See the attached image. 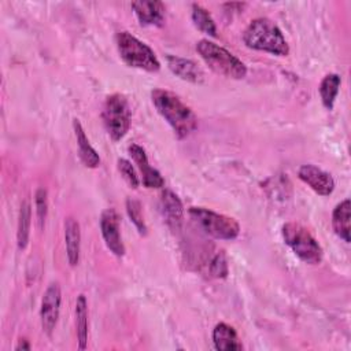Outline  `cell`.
Here are the masks:
<instances>
[{"mask_svg":"<svg viewBox=\"0 0 351 351\" xmlns=\"http://www.w3.org/2000/svg\"><path fill=\"white\" fill-rule=\"evenodd\" d=\"M151 99L156 111L171 126L178 138L189 136L196 129L197 118L195 112L176 93L166 89H154Z\"/></svg>","mask_w":351,"mask_h":351,"instance_id":"1","label":"cell"},{"mask_svg":"<svg viewBox=\"0 0 351 351\" xmlns=\"http://www.w3.org/2000/svg\"><path fill=\"white\" fill-rule=\"evenodd\" d=\"M243 41L251 49L271 55L287 56L289 53V47L281 29L269 18L251 21L243 33Z\"/></svg>","mask_w":351,"mask_h":351,"instance_id":"2","label":"cell"},{"mask_svg":"<svg viewBox=\"0 0 351 351\" xmlns=\"http://www.w3.org/2000/svg\"><path fill=\"white\" fill-rule=\"evenodd\" d=\"M196 51L199 52L204 63L217 74L233 80H241L247 74L245 64L228 49L215 44L214 41L206 38L200 40L196 44Z\"/></svg>","mask_w":351,"mask_h":351,"instance_id":"3","label":"cell"},{"mask_svg":"<svg viewBox=\"0 0 351 351\" xmlns=\"http://www.w3.org/2000/svg\"><path fill=\"white\" fill-rule=\"evenodd\" d=\"M117 48L121 59L134 69L155 73L160 69V62L155 52L145 43L130 34L129 32H119L115 36Z\"/></svg>","mask_w":351,"mask_h":351,"instance_id":"4","label":"cell"},{"mask_svg":"<svg viewBox=\"0 0 351 351\" xmlns=\"http://www.w3.org/2000/svg\"><path fill=\"white\" fill-rule=\"evenodd\" d=\"M285 244L293 254L307 265H318L322 261L324 251L315 237L300 223L287 222L281 228Z\"/></svg>","mask_w":351,"mask_h":351,"instance_id":"5","label":"cell"},{"mask_svg":"<svg viewBox=\"0 0 351 351\" xmlns=\"http://www.w3.org/2000/svg\"><path fill=\"white\" fill-rule=\"evenodd\" d=\"M189 217L206 234L218 240H234L240 233L239 222L228 215L204 207H191Z\"/></svg>","mask_w":351,"mask_h":351,"instance_id":"6","label":"cell"},{"mask_svg":"<svg viewBox=\"0 0 351 351\" xmlns=\"http://www.w3.org/2000/svg\"><path fill=\"white\" fill-rule=\"evenodd\" d=\"M101 119L110 138L112 141L122 140L130 128V107L128 99L121 93L107 96Z\"/></svg>","mask_w":351,"mask_h":351,"instance_id":"7","label":"cell"},{"mask_svg":"<svg viewBox=\"0 0 351 351\" xmlns=\"http://www.w3.org/2000/svg\"><path fill=\"white\" fill-rule=\"evenodd\" d=\"M60 303H62V291L58 282H51L45 289L41 300L40 308V321L43 332L47 336H52L60 313Z\"/></svg>","mask_w":351,"mask_h":351,"instance_id":"8","label":"cell"},{"mask_svg":"<svg viewBox=\"0 0 351 351\" xmlns=\"http://www.w3.org/2000/svg\"><path fill=\"white\" fill-rule=\"evenodd\" d=\"M100 230L107 248L115 256L125 255V245L121 237L119 217L114 208H107L100 215Z\"/></svg>","mask_w":351,"mask_h":351,"instance_id":"9","label":"cell"},{"mask_svg":"<svg viewBox=\"0 0 351 351\" xmlns=\"http://www.w3.org/2000/svg\"><path fill=\"white\" fill-rule=\"evenodd\" d=\"M299 178L307 184L315 193L321 196H329L335 189V180L333 177L324 171L322 169L317 167L315 165H303L298 170Z\"/></svg>","mask_w":351,"mask_h":351,"instance_id":"10","label":"cell"},{"mask_svg":"<svg viewBox=\"0 0 351 351\" xmlns=\"http://www.w3.org/2000/svg\"><path fill=\"white\" fill-rule=\"evenodd\" d=\"M128 151L141 173L143 185L145 188H162L165 185V180L162 174L149 165L144 148L138 144H130L128 147Z\"/></svg>","mask_w":351,"mask_h":351,"instance_id":"11","label":"cell"},{"mask_svg":"<svg viewBox=\"0 0 351 351\" xmlns=\"http://www.w3.org/2000/svg\"><path fill=\"white\" fill-rule=\"evenodd\" d=\"M166 63L174 75H177L178 78L186 82L202 84L206 80L204 71L202 70V67L191 59L176 56V55H166Z\"/></svg>","mask_w":351,"mask_h":351,"instance_id":"12","label":"cell"},{"mask_svg":"<svg viewBox=\"0 0 351 351\" xmlns=\"http://www.w3.org/2000/svg\"><path fill=\"white\" fill-rule=\"evenodd\" d=\"M132 8L143 26H160L165 21V5L158 0H137Z\"/></svg>","mask_w":351,"mask_h":351,"instance_id":"13","label":"cell"},{"mask_svg":"<svg viewBox=\"0 0 351 351\" xmlns=\"http://www.w3.org/2000/svg\"><path fill=\"white\" fill-rule=\"evenodd\" d=\"M159 207L166 223L173 229H178L184 217V207L180 197L173 191L165 189L160 193Z\"/></svg>","mask_w":351,"mask_h":351,"instance_id":"14","label":"cell"},{"mask_svg":"<svg viewBox=\"0 0 351 351\" xmlns=\"http://www.w3.org/2000/svg\"><path fill=\"white\" fill-rule=\"evenodd\" d=\"M64 243H66V254L70 266H75L80 261L81 251V230L80 223L73 217H67L64 219Z\"/></svg>","mask_w":351,"mask_h":351,"instance_id":"15","label":"cell"},{"mask_svg":"<svg viewBox=\"0 0 351 351\" xmlns=\"http://www.w3.org/2000/svg\"><path fill=\"white\" fill-rule=\"evenodd\" d=\"M73 128H74V133H75V138H77L78 155H80L81 162L84 163L85 167L96 169L100 165V156L96 152V149L90 145V143L85 134V130L77 118L73 121Z\"/></svg>","mask_w":351,"mask_h":351,"instance_id":"16","label":"cell"},{"mask_svg":"<svg viewBox=\"0 0 351 351\" xmlns=\"http://www.w3.org/2000/svg\"><path fill=\"white\" fill-rule=\"evenodd\" d=\"M350 211H351V202L350 199H344L340 202L332 213V226L336 233L343 241H351V228H350Z\"/></svg>","mask_w":351,"mask_h":351,"instance_id":"17","label":"cell"},{"mask_svg":"<svg viewBox=\"0 0 351 351\" xmlns=\"http://www.w3.org/2000/svg\"><path fill=\"white\" fill-rule=\"evenodd\" d=\"M213 343L215 350L218 351H232L243 348L234 328L225 322L217 324L213 329Z\"/></svg>","mask_w":351,"mask_h":351,"instance_id":"18","label":"cell"},{"mask_svg":"<svg viewBox=\"0 0 351 351\" xmlns=\"http://www.w3.org/2000/svg\"><path fill=\"white\" fill-rule=\"evenodd\" d=\"M75 332L78 350H85L88 347V303L82 293L75 300Z\"/></svg>","mask_w":351,"mask_h":351,"instance_id":"19","label":"cell"},{"mask_svg":"<svg viewBox=\"0 0 351 351\" xmlns=\"http://www.w3.org/2000/svg\"><path fill=\"white\" fill-rule=\"evenodd\" d=\"M340 84H341L340 75H339V74H335V73L326 74V75L322 78L318 90H319L321 101H322V104H324V107H325L326 110H332V108H333L336 96H337V93H339Z\"/></svg>","mask_w":351,"mask_h":351,"instance_id":"20","label":"cell"},{"mask_svg":"<svg viewBox=\"0 0 351 351\" xmlns=\"http://www.w3.org/2000/svg\"><path fill=\"white\" fill-rule=\"evenodd\" d=\"M30 219H32V207L29 202H23L21 204L19 210V218H18V230H16V241L18 248L25 250L29 243V234H30Z\"/></svg>","mask_w":351,"mask_h":351,"instance_id":"21","label":"cell"},{"mask_svg":"<svg viewBox=\"0 0 351 351\" xmlns=\"http://www.w3.org/2000/svg\"><path fill=\"white\" fill-rule=\"evenodd\" d=\"M192 21L193 25L203 33L208 36H215L217 34V26L214 19L211 18L210 12L203 8L199 4H192Z\"/></svg>","mask_w":351,"mask_h":351,"instance_id":"22","label":"cell"},{"mask_svg":"<svg viewBox=\"0 0 351 351\" xmlns=\"http://www.w3.org/2000/svg\"><path fill=\"white\" fill-rule=\"evenodd\" d=\"M126 211H128V215H129L130 221L137 228L138 233L141 236H145L148 233V229H147V225H145V221H144V217H143L140 202L134 200V199H128L126 200Z\"/></svg>","mask_w":351,"mask_h":351,"instance_id":"23","label":"cell"},{"mask_svg":"<svg viewBox=\"0 0 351 351\" xmlns=\"http://www.w3.org/2000/svg\"><path fill=\"white\" fill-rule=\"evenodd\" d=\"M117 163H118V170H119V173L122 174V177L125 178V181L129 184V186L133 188V189L138 188V185H140V178H138V176H137V173H136L133 165H132L128 159H123V158H119Z\"/></svg>","mask_w":351,"mask_h":351,"instance_id":"24","label":"cell"},{"mask_svg":"<svg viewBox=\"0 0 351 351\" xmlns=\"http://www.w3.org/2000/svg\"><path fill=\"white\" fill-rule=\"evenodd\" d=\"M34 204H36V215H37L38 226L43 228L47 218V213H48V197H47V191L44 188L37 189Z\"/></svg>","mask_w":351,"mask_h":351,"instance_id":"25","label":"cell"},{"mask_svg":"<svg viewBox=\"0 0 351 351\" xmlns=\"http://www.w3.org/2000/svg\"><path fill=\"white\" fill-rule=\"evenodd\" d=\"M210 274L215 278H225L228 276V261L223 251H219L210 262Z\"/></svg>","mask_w":351,"mask_h":351,"instance_id":"26","label":"cell"},{"mask_svg":"<svg viewBox=\"0 0 351 351\" xmlns=\"http://www.w3.org/2000/svg\"><path fill=\"white\" fill-rule=\"evenodd\" d=\"M15 350H30V344L27 343V340H21L19 344L15 347Z\"/></svg>","mask_w":351,"mask_h":351,"instance_id":"27","label":"cell"}]
</instances>
